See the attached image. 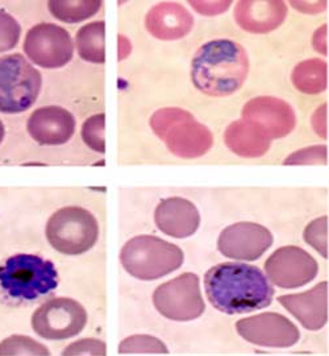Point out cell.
Listing matches in <instances>:
<instances>
[{
  "label": "cell",
  "instance_id": "obj_14",
  "mask_svg": "<svg viewBox=\"0 0 329 356\" xmlns=\"http://www.w3.org/2000/svg\"><path fill=\"white\" fill-rule=\"evenodd\" d=\"M278 302L308 330H320L328 322V282L299 294L280 296Z\"/></svg>",
  "mask_w": 329,
  "mask_h": 356
},
{
  "label": "cell",
  "instance_id": "obj_16",
  "mask_svg": "<svg viewBox=\"0 0 329 356\" xmlns=\"http://www.w3.org/2000/svg\"><path fill=\"white\" fill-rule=\"evenodd\" d=\"M192 26V16L182 6L164 3L154 7L146 16V28L155 38L167 40L187 35Z\"/></svg>",
  "mask_w": 329,
  "mask_h": 356
},
{
  "label": "cell",
  "instance_id": "obj_8",
  "mask_svg": "<svg viewBox=\"0 0 329 356\" xmlns=\"http://www.w3.org/2000/svg\"><path fill=\"white\" fill-rule=\"evenodd\" d=\"M87 323V312L78 301L57 297L38 307L32 316V327L44 339L62 341L78 335Z\"/></svg>",
  "mask_w": 329,
  "mask_h": 356
},
{
  "label": "cell",
  "instance_id": "obj_4",
  "mask_svg": "<svg viewBox=\"0 0 329 356\" xmlns=\"http://www.w3.org/2000/svg\"><path fill=\"white\" fill-rule=\"evenodd\" d=\"M185 260L183 251L153 235H139L128 241L120 252V263L139 280H158L176 272Z\"/></svg>",
  "mask_w": 329,
  "mask_h": 356
},
{
  "label": "cell",
  "instance_id": "obj_17",
  "mask_svg": "<svg viewBox=\"0 0 329 356\" xmlns=\"http://www.w3.org/2000/svg\"><path fill=\"white\" fill-rule=\"evenodd\" d=\"M104 22H92L82 26L76 36L78 54L82 60L92 64H104L106 49H104Z\"/></svg>",
  "mask_w": 329,
  "mask_h": 356
},
{
  "label": "cell",
  "instance_id": "obj_24",
  "mask_svg": "<svg viewBox=\"0 0 329 356\" xmlns=\"http://www.w3.org/2000/svg\"><path fill=\"white\" fill-rule=\"evenodd\" d=\"M107 346L98 339H82L76 343L70 344L62 355H106Z\"/></svg>",
  "mask_w": 329,
  "mask_h": 356
},
{
  "label": "cell",
  "instance_id": "obj_19",
  "mask_svg": "<svg viewBox=\"0 0 329 356\" xmlns=\"http://www.w3.org/2000/svg\"><path fill=\"white\" fill-rule=\"evenodd\" d=\"M20 355H49V350L26 335H12L0 343V356Z\"/></svg>",
  "mask_w": 329,
  "mask_h": 356
},
{
  "label": "cell",
  "instance_id": "obj_21",
  "mask_svg": "<svg viewBox=\"0 0 329 356\" xmlns=\"http://www.w3.org/2000/svg\"><path fill=\"white\" fill-rule=\"evenodd\" d=\"M104 124L106 116L104 114H98L92 115L82 126V139L95 152H106Z\"/></svg>",
  "mask_w": 329,
  "mask_h": 356
},
{
  "label": "cell",
  "instance_id": "obj_1",
  "mask_svg": "<svg viewBox=\"0 0 329 356\" xmlns=\"http://www.w3.org/2000/svg\"><path fill=\"white\" fill-rule=\"evenodd\" d=\"M204 289L211 305L226 314H246L271 304L274 288L260 268L223 263L208 269Z\"/></svg>",
  "mask_w": 329,
  "mask_h": 356
},
{
  "label": "cell",
  "instance_id": "obj_20",
  "mask_svg": "<svg viewBox=\"0 0 329 356\" xmlns=\"http://www.w3.org/2000/svg\"><path fill=\"white\" fill-rule=\"evenodd\" d=\"M120 354H167V348L161 341L151 335H133L124 339L120 347Z\"/></svg>",
  "mask_w": 329,
  "mask_h": 356
},
{
  "label": "cell",
  "instance_id": "obj_2",
  "mask_svg": "<svg viewBox=\"0 0 329 356\" xmlns=\"http://www.w3.org/2000/svg\"><path fill=\"white\" fill-rule=\"evenodd\" d=\"M249 58L239 42L219 38L205 42L192 58L191 79L208 97H228L242 88Z\"/></svg>",
  "mask_w": 329,
  "mask_h": 356
},
{
  "label": "cell",
  "instance_id": "obj_11",
  "mask_svg": "<svg viewBox=\"0 0 329 356\" xmlns=\"http://www.w3.org/2000/svg\"><path fill=\"white\" fill-rule=\"evenodd\" d=\"M236 329L245 341L270 348L292 347L301 337L292 321L278 313H264L240 319Z\"/></svg>",
  "mask_w": 329,
  "mask_h": 356
},
{
  "label": "cell",
  "instance_id": "obj_10",
  "mask_svg": "<svg viewBox=\"0 0 329 356\" xmlns=\"http://www.w3.org/2000/svg\"><path fill=\"white\" fill-rule=\"evenodd\" d=\"M265 272L274 285L294 289L315 280L319 266L317 260L302 248L287 245L278 248L266 260Z\"/></svg>",
  "mask_w": 329,
  "mask_h": 356
},
{
  "label": "cell",
  "instance_id": "obj_3",
  "mask_svg": "<svg viewBox=\"0 0 329 356\" xmlns=\"http://www.w3.org/2000/svg\"><path fill=\"white\" fill-rule=\"evenodd\" d=\"M57 286L54 264L36 254H15L0 267V291L12 301H36Z\"/></svg>",
  "mask_w": 329,
  "mask_h": 356
},
{
  "label": "cell",
  "instance_id": "obj_15",
  "mask_svg": "<svg viewBox=\"0 0 329 356\" xmlns=\"http://www.w3.org/2000/svg\"><path fill=\"white\" fill-rule=\"evenodd\" d=\"M154 222L164 235L185 239L194 235L199 229L201 214L190 201L180 197H171L162 200L157 206Z\"/></svg>",
  "mask_w": 329,
  "mask_h": 356
},
{
  "label": "cell",
  "instance_id": "obj_25",
  "mask_svg": "<svg viewBox=\"0 0 329 356\" xmlns=\"http://www.w3.org/2000/svg\"><path fill=\"white\" fill-rule=\"evenodd\" d=\"M4 135H6V129H4V126H3V123L0 120V143L4 139Z\"/></svg>",
  "mask_w": 329,
  "mask_h": 356
},
{
  "label": "cell",
  "instance_id": "obj_23",
  "mask_svg": "<svg viewBox=\"0 0 329 356\" xmlns=\"http://www.w3.org/2000/svg\"><path fill=\"white\" fill-rule=\"evenodd\" d=\"M304 239L324 257H328V216L314 220L304 231Z\"/></svg>",
  "mask_w": 329,
  "mask_h": 356
},
{
  "label": "cell",
  "instance_id": "obj_13",
  "mask_svg": "<svg viewBox=\"0 0 329 356\" xmlns=\"http://www.w3.org/2000/svg\"><path fill=\"white\" fill-rule=\"evenodd\" d=\"M28 134L41 145H61L76 132V119L62 107H41L26 122Z\"/></svg>",
  "mask_w": 329,
  "mask_h": 356
},
{
  "label": "cell",
  "instance_id": "obj_6",
  "mask_svg": "<svg viewBox=\"0 0 329 356\" xmlns=\"http://www.w3.org/2000/svg\"><path fill=\"white\" fill-rule=\"evenodd\" d=\"M42 78L22 54L0 57V113L17 114L37 101Z\"/></svg>",
  "mask_w": 329,
  "mask_h": 356
},
{
  "label": "cell",
  "instance_id": "obj_12",
  "mask_svg": "<svg viewBox=\"0 0 329 356\" xmlns=\"http://www.w3.org/2000/svg\"><path fill=\"white\" fill-rule=\"evenodd\" d=\"M273 241L271 232L262 225L240 222L221 231L217 248L229 259L253 261L265 254Z\"/></svg>",
  "mask_w": 329,
  "mask_h": 356
},
{
  "label": "cell",
  "instance_id": "obj_22",
  "mask_svg": "<svg viewBox=\"0 0 329 356\" xmlns=\"http://www.w3.org/2000/svg\"><path fill=\"white\" fill-rule=\"evenodd\" d=\"M22 35V28L17 20L10 13L0 10V53L13 49Z\"/></svg>",
  "mask_w": 329,
  "mask_h": 356
},
{
  "label": "cell",
  "instance_id": "obj_18",
  "mask_svg": "<svg viewBox=\"0 0 329 356\" xmlns=\"http://www.w3.org/2000/svg\"><path fill=\"white\" fill-rule=\"evenodd\" d=\"M101 0H53L48 3L51 15L64 23H81L99 13Z\"/></svg>",
  "mask_w": 329,
  "mask_h": 356
},
{
  "label": "cell",
  "instance_id": "obj_7",
  "mask_svg": "<svg viewBox=\"0 0 329 356\" xmlns=\"http://www.w3.org/2000/svg\"><path fill=\"white\" fill-rule=\"evenodd\" d=\"M153 302L164 318L179 322L199 318L205 310L199 277L189 272L160 285L154 291Z\"/></svg>",
  "mask_w": 329,
  "mask_h": 356
},
{
  "label": "cell",
  "instance_id": "obj_5",
  "mask_svg": "<svg viewBox=\"0 0 329 356\" xmlns=\"http://www.w3.org/2000/svg\"><path fill=\"white\" fill-rule=\"evenodd\" d=\"M47 238L51 247L64 254H82L90 251L99 238L96 218L83 207L60 209L47 223Z\"/></svg>",
  "mask_w": 329,
  "mask_h": 356
},
{
  "label": "cell",
  "instance_id": "obj_9",
  "mask_svg": "<svg viewBox=\"0 0 329 356\" xmlns=\"http://www.w3.org/2000/svg\"><path fill=\"white\" fill-rule=\"evenodd\" d=\"M24 51L33 64L45 69H58L71 61L74 44L62 26L41 23L28 31Z\"/></svg>",
  "mask_w": 329,
  "mask_h": 356
}]
</instances>
